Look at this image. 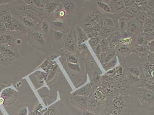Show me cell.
<instances>
[{
  "label": "cell",
  "mask_w": 154,
  "mask_h": 115,
  "mask_svg": "<svg viewBox=\"0 0 154 115\" xmlns=\"http://www.w3.org/2000/svg\"><path fill=\"white\" fill-rule=\"evenodd\" d=\"M1 96L5 99V104L8 105L15 102L17 98V93L11 88H6L2 92Z\"/></svg>",
  "instance_id": "6da1fadb"
},
{
  "label": "cell",
  "mask_w": 154,
  "mask_h": 115,
  "mask_svg": "<svg viewBox=\"0 0 154 115\" xmlns=\"http://www.w3.org/2000/svg\"><path fill=\"white\" fill-rule=\"evenodd\" d=\"M0 53L3 56L8 59L15 56V53L8 45L0 44Z\"/></svg>",
  "instance_id": "7a4b0ae2"
},
{
  "label": "cell",
  "mask_w": 154,
  "mask_h": 115,
  "mask_svg": "<svg viewBox=\"0 0 154 115\" xmlns=\"http://www.w3.org/2000/svg\"><path fill=\"white\" fill-rule=\"evenodd\" d=\"M73 101L78 106L82 108L86 109L88 104V98L86 96L80 95H74Z\"/></svg>",
  "instance_id": "3957f363"
},
{
  "label": "cell",
  "mask_w": 154,
  "mask_h": 115,
  "mask_svg": "<svg viewBox=\"0 0 154 115\" xmlns=\"http://www.w3.org/2000/svg\"><path fill=\"white\" fill-rule=\"evenodd\" d=\"M12 19V14L9 11H4L0 14V23L3 24L11 21Z\"/></svg>",
  "instance_id": "277c9868"
},
{
  "label": "cell",
  "mask_w": 154,
  "mask_h": 115,
  "mask_svg": "<svg viewBox=\"0 0 154 115\" xmlns=\"http://www.w3.org/2000/svg\"><path fill=\"white\" fill-rule=\"evenodd\" d=\"M137 26L138 24L136 21L134 20L131 21L126 25V27H125L126 31L125 33H126V35H131L135 31Z\"/></svg>",
  "instance_id": "5b68a950"
},
{
  "label": "cell",
  "mask_w": 154,
  "mask_h": 115,
  "mask_svg": "<svg viewBox=\"0 0 154 115\" xmlns=\"http://www.w3.org/2000/svg\"><path fill=\"white\" fill-rule=\"evenodd\" d=\"M91 88V86L89 85H86L75 92L74 93V95L83 96L89 95Z\"/></svg>",
  "instance_id": "8992f818"
},
{
  "label": "cell",
  "mask_w": 154,
  "mask_h": 115,
  "mask_svg": "<svg viewBox=\"0 0 154 115\" xmlns=\"http://www.w3.org/2000/svg\"><path fill=\"white\" fill-rule=\"evenodd\" d=\"M154 30L153 22L152 20H148L145 21L143 26V31L147 34H152Z\"/></svg>",
  "instance_id": "52a82bcc"
},
{
  "label": "cell",
  "mask_w": 154,
  "mask_h": 115,
  "mask_svg": "<svg viewBox=\"0 0 154 115\" xmlns=\"http://www.w3.org/2000/svg\"><path fill=\"white\" fill-rule=\"evenodd\" d=\"M134 17L136 19L137 21L140 22L145 23L146 20V17L145 13L143 12H137L134 15Z\"/></svg>",
  "instance_id": "ba28073f"
},
{
  "label": "cell",
  "mask_w": 154,
  "mask_h": 115,
  "mask_svg": "<svg viewBox=\"0 0 154 115\" xmlns=\"http://www.w3.org/2000/svg\"><path fill=\"white\" fill-rule=\"evenodd\" d=\"M137 12V8L136 7L133 6L131 7L127 8L125 11V14H126L127 16H131V17L134 15Z\"/></svg>",
  "instance_id": "9c48e42d"
},
{
  "label": "cell",
  "mask_w": 154,
  "mask_h": 115,
  "mask_svg": "<svg viewBox=\"0 0 154 115\" xmlns=\"http://www.w3.org/2000/svg\"><path fill=\"white\" fill-rule=\"evenodd\" d=\"M113 7L115 10H118L123 8L124 6L123 1H113Z\"/></svg>",
  "instance_id": "30bf717a"
},
{
  "label": "cell",
  "mask_w": 154,
  "mask_h": 115,
  "mask_svg": "<svg viewBox=\"0 0 154 115\" xmlns=\"http://www.w3.org/2000/svg\"><path fill=\"white\" fill-rule=\"evenodd\" d=\"M97 5L101 9H103V11L107 12H111V9L110 7L107 5L105 3L101 2V1H97Z\"/></svg>",
  "instance_id": "8fae6325"
},
{
  "label": "cell",
  "mask_w": 154,
  "mask_h": 115,
  "mask_svg": "<svg viewBox=\"0 0 154 115\" xmlns=\"http://www.w3.org/2000/svg\"><path fill=\"white\" fill-rule=\"evenodd\" d=\"M58 5L54 3H50L47 4L45 5V10L48 12H51L54 11L55 9L57 8Z\"/></svg>",
  "instance_id": "7c38bea8"
},
{
  "label": "cell",
  "mask_w": 154,
  "mask_h": 115,
  "mask_svg": "<svg viewBox=\"0 0 154 115\" xmlns=\"http://www.w3.org/2000/svg\"><path fill=\"white\" fill-rule=\"evenodd\" d=\"M116 51L114 49H111L106 55V57H105V59H104V62H108L109 61L111 60L114 57V56L116 55Z\"/></svg>",
  "instance_id": "4fadbf2b"
},
{
  "label": "cell",
  "mask_w": 154,
  "mask_h": 115,
  "mask_svg": "<svg viewBox=\"0 0 154 115\" xmlns=\"http://www.w3.org/2000/svg\"><path fill=\"white\" fill-rule=\"evenodd\" d=\"M34 38L37 41L40 43L42 45H44L45 44V41L42 35L40 33H35L34 35Z\"/></svg>",
  "instance_id": "5bb4252c"
},
{
  "label": "cell",
  "mask_w": 154,
  "mask_h": 115,
  "mask_svg": "<svg viewBox=\"0 0 154 115\" xmlns=\"http://www.w3.org/2000/svg\"><path fill=\"white\" fill-rule=\"evenodd\" d=\"M113 104L117 109H121L123 107V102L120 99L116 98L113 100Z\"/></svg>",
  "instance_id": "9a60e30c"
},
{
  "label": "cell",
  "mask_w": 154,
  "mask_h": 115,
  "mask_svg": "<svg viewBox=\"0 0 154 115\" xmlns=\"http://www.w3.org/2000/svg\"><path fill=\"white\" fill-rule=\"evenodd\" d=\"M100 42V37L92 38L89 41V43L91 46L95 47L97 46Z\"/></svg>",
  "instance_id": "2e32d148"
},
{
  "label": "cell",
  "mask_w": 154,
  "mask_h": 115,
  "mask_svg": "<svg viewBox=\"0 0 154 115\" xmlns=\"http://www.w3.org/2000/svg\"><path fill=\"white\" fill-rule=\"evenodd\" d=\"M103 23L107 26L112 27L114 26V23H113L112 20L109 18H102Z\"/></svg>",
  "instance_id": "e0dca14e"
},
{
  "label": "cell",
  "mask_w": 154,
  "mask_h": 115,
  "mask_svg": "<svg viewBox=\"0 0 154 115\" xmlns=\"http://www.w3.org/2000/svg\"><path fill=\"white\" fill-rule=\"evenodd\" d=\"M4 26L6 30L10 31H14L15 30L12 20L11 21L9 22L6 23L4 24Z\"/></svg>",
  "instance_id": "ac0fdd59"
},
{
  "label": "cell",
  "mask_w": 154,
  "mask_h": 115,
  "mask_svg": "<svg viewBox=\"0 0 154 115\" xmlns=\"http://www.w3.org/2000/svg\"><path fill=\"white\" fill-rule=\"evenodd\" d=\"M64 8L66 11H71L74 9V5L72 3L70 2H66L64 5Z\"/></svg>",
  "instance_id": "d6986e66"
},
{
  "label": "cell",
  "mask_w": 154,
  "mask_h": 115,
  "mask_svg": "<svg viewBox=\"0 0 154 115\" xmlns=\"http://www.w3.org/2000/svg\"><path fill=\"white\" fill-rule=\"evenodd\" d=\"M136 42L137 44H138L139 46L143 45L145 43V40L142 36H138L135 39Z\"/></svg>",
  "instance_id": "ffe728a7"
},
{
  "label": "cell",
  "mask_w": 154,
  "mask_h": 115,
  "mask_svg": "<svg viewBox=\"0 0 154 115\" xmlns=\"http://www.w3.org/2000/svg\"><path fill=\"white\" fill-rule=\"evenodd\" d=\"M148 49V47L146 45H140L136 47L135 50L137 52H147Z\"/></svg>",
  "instance_id": "44dd1931"
},
{
  "label": "cell",
  "mask_w": 154,
  "mask_h": 115,
  "mask_svg": "<svg viewBox=\"0 0 154 115\" xmlns=\"http://www.w3.org/2000/svg\"><path fill=\"white\" fill-rule=\"evenodd\" d=\"M93 20L96 21L100 26L103 23L102 18L98 14H95L93 17Z\"/></svg>",
  "instance_id": "7402d4cb"
},
{
  "label": "cell",
  "mask_w": 154,
  "mask_h": 115,
  "mask_svg": "<svg viewBox=\"0 0 154 115\" xmlns=\"http://www.w3.org/2000/svg\"><path fill=\"white\" fill-rule=\"evenodd\" d=\"M82 27L84 29L85 31H86L87 33L93 30V26L90 23L84 24L82 26Z\"/></svg>",
  "instance_id": "603a6c76"
},
{
  "label": "cell",
  "mask_w": 154,
  "mask_h": 115,
  "mask_svg": "<svg viewBox=\"0 0 154 115\" xmlns=\"http://www.w3.org/2000/svg\"><path fill=\"white\" fill-rule=\"evenodd\" d=\"M68 67L74 71H79L80 70V67L77 64L69 63L68 64Z\"/></svg>",
  "instance_id": "cb8c5ba5"
},
{
  "label": "cell",
  "mask_w": 154,
  "mask_h": 115,
  "mask_svg": "<svg viewBox=\"0 0 154 115\" xmlns=\"http://www.w3.org/2000/svg\"><path fill=\"white\" fill-rule=\"evenodd\" d=\"M116 58L115 57L111 61L109 62L106 64L105 66H106L105 69H109V68L113 67V66H114L116 65Z\"/></svg>",
  "instance_id": "d4e9b609"
},
{
  "label": "cell",
  "mask_w": 154,
  "mask_h": 115,
  "mask_svg": "<svg viewBox=\"0 0 154 115\" xmlns=\"http://www.w3.org/2000/svg\"><path fill=\"white\" fill-rule=\"evenodd\" d=\"M87 35H88V37L89 38H97L99 35L98 31H94V30H92V31H90V32L87 33Z\"/></svg>",
  "instance_id": "484cf974"
},
{
  "label": "cell",
  "mask_w": 154,
  "mask_h": 115,
  "mask_svg": "<svg viewBox=\"0 0 154 115\" xmlns=\"http://www.w3.org/2000/svg\"><path fill=\"white\" fill-rule=\"evenodd\" d=\"M23 23L28 26H32L33 25V20L30 18L27 17L23 18Z\"/></svg>",
  "instance_id": "4316f807"
},
{
  "label": "cell",
  "mask_w": 154,
  "mask_h": 115,
  "mask_svg": "<svg viewBox=\"0 0 154 115\" xmlns=\"http://www.w3.org/2000/svg\"><path fill=\"white\" fill-rule=\"evenodd\" d=\"M91 24H92V26H93V30L96 31H98L100 29V26L99 25V24L97 23L96 21L93 20L91 21Z\"/></svg>",
  "instance_id": "83f0119b"
},
{
  "label": "cell",
  "mask_w": 154,
  "mask_h": 115,
  "mask_svg": "<svg viewBox=\"0 0 154 115\" xmlns=\"http://www.w3.org/2000/svg\"><path fill=\"white\" fill-rule=\"evenodd\" d=\"M12 22H13V26H14V29L15 30H20L21 28L20 24L16 20H14V19H12Z\"/></svg>",
  "instance_id": "f1b7e54d"
},
{
  "label": "cell",
  "mask_w": 154,
  "mask_h": 115,
  "mask_svg": "<svg viewBox=\"0 0 154 115\" xmlns=\"http://www.w3.org/2000/svg\"><path fill=\"white\" fill-rule=\"evenodd\" d=\"M126 26V22L124 19H121L120 20L119 27L122 31H124Z\"/></svg>",
  "instance_id": "f546056e"
},
{
  "label": "cell",
  "mask_w": 154,
  "mask_h": 115,
  "mask_svg": "<svg viewBox=\"0 0 154 115\" xmlns=\"http://www.w3.org/2000/svg\"><path fill=\"white\" fill-rule=\"evenodd\" d=\"M134 1H132V0L123 1L125 6L127 8L131 7L133 6L134 4Z\"/></svg>",
  "instance_id": "4dcf8cb0"
},
{
  "label": "cell",
  "mask_w": 154,
  "mask_h": 115,
  "mask_svg": "<svg viewBox=\"0 0 154 115\" xmlns=\"http://www.w3.org/2000/svg\"><path fill=\"white\" fill-rule=\"evenodd\" d=\"M128 50H129V47L125 45H122V46L120 47L118 49L119 52L121 53H125V52H127Z\"/></svg>",
  "instance_id": "1f68e13d"
},
{
  "label": "cell",
  "mask_w": 154,
  "mask_h": 115,
  "mask_svg": "<svg viewBox=\"0 0 154 115\" xmlns=\"http://www.w3.org/2000/svg\"><path fill=\"white\" fill-rule=\"evenodd\" d=\"M42 29L43 30L44 32H45V33H47L48 32V29H49V26L46 22H44L43 23L42 25Z\"/></svg>",
  "instance_id": "d6a6232c"
},
{
  "label": "cell",
  "mask_w": 154,
  "mask_h": 115,
  "mask_svg": "<svg viewBox=\"0 0 154 115\" xmlns=\"http://www.w3.org/2000/svg\"><path fill=\"white\" fill-rule=\"evenodd\" d=\"M94 97L97 99H100L103 97L102 93L100 91H97L95 92Z\"/></svg>",
  "instance_id": "836d02e7"
},
{
  "label": "cell",
  "mask_w": 154,
  "mask_h": 115,
  "mask_svg": "<svg viewBox=\"0 0 154 115\" xmlns=\"http://www.w3.org/2000/svg\"><path fill=\"white\" fill-rule=\"evenodd\" d=\"M113 31V29L112 27L110 26H105L103 28V32L105 34H109Z\"/></svg>",
  "instance_id": "e575fe53"
},
{
  "label": "cell",
  "mask_w": 154,
  "mask_h": 115,
  "mask_svg": "<svg viewBox=\"0 0 154 115\" xmlns=\"http://www.w3.org/2000/svg\"><path fill=\"white\" fill-rule=\"evenodd\" d=\"M69 59L72 63L76 64L78 62V59L75 56H70L69 57Z\"/></svg>",
  "instance_id": "d590c367"
},
{
  "label": "cell",
  "mask_w": 154,
  "mask_h": 115,
  "mask_svg": "<svg viewBox=\"0 0 154 115\" xmlns=\"http://www.w3.org/2000/svg\"><path fill=\"white\" fill-rule=\"evenodd\" d=\"M132 42V38H129L125 39L122 40L120 41V42L124 44H130Z\"/></svg>",
  "instance_id": "8d00e7d4"
},
{
  "label": "cell",
  "mask_w": 154,
  "mask_h": 115,
  "mask_svg": "<svg viewBox=\"0 0 154 115\" xmlns=\"http://www.w3.org/2000/svg\"><path fill=\"white\" fill-rule=\"evenodd\" d=\"M54 35H55V38L57 39H60L63 36L62 33H60V32H57V31H55L54 32Z\"/></svg>",
  "instance_id": "74e56055"
},
{
  "label": "cell",
  "mask_w": 154,
  "mask_h": 115,
  "mask_svg": "<svg viewBox=\"0 0 154 115\" xmlns=\"http://www.w3.org/2000/svg\"><path fill=\"white\" fill-rule=\"evenodd\" d=\"M146 3H147V5L149 7L151 8H154V1H147Z\"/></svg>",
  "instance_id": "f35d334b"
},
{
  "label": "cell",
  "mask_w": 154,
  "mask_h": 115,
  "mask_svg": "<svg viewBox=\"0 0 154 115\" xmlns=\"http://www.w3.org/2000/svg\"><path fill=\"white\" fill-rule=\"evenodd\" d=\"M47 115H56V113L54 109H51L47 112Z\"/></svg>",
  "instance_id": "ab89813d"
},
{
  "label": "cell",
  "mask_w": 154,
  "mask_h": 115,
  "mask_svg": "<svg viewBox=\"0 0 154 115\" xmlns=\"http://www.w3.org/2000/svg\"><path fill=\"white\" fill-rule=\"evenodd\" d=\"M149 48H150V50L152 52H154V41H152V42L150 43L149 44Z\"/></svg>",
  "instance_id": "60d3db41"
},
{
  "label": "cell",
  "mask_w": 154,
  "mask_h": 115,
  "mask_svg": "<svg viewBox=\"0 0 154 115\" xmlns=\"http://www.w3.org/2000/svg\"><path fill=\"white\" fill-rule=\"evenodd\" d=\"M26 114H27V109H24L21 110L19 115H26Z\"/></svg>",
  "instance_id": "b9f144b4"
},
{
  "label": "cell",
  "mask_w": 154,
  "mask_h": 115,
  "mask_svg": "<svg viewBox=\"0 0 154 115\" xmlns=\"http://www.w3.org/2000/svg\"><path fill=\"white\" fill-rule=\"evenodd\" d=\"M33 3L37 7H40L41 5H42L41 3L39 1H33Z\"/></svg>",
  "instance_id": "7bdbcfd3"
},
{
  "label": "cell",
  "mask_w": 154,
  "mask_h": 115,
  "mask_svg": "<svg viewBox=\"0 0 154 115\" xmlns=\"http://www.w3.org/2000/svg\"><path fill=\"white\" fill-rule=\"evenodd\" d=\"M112 113L113 115H119V111L118 109H114L112 112Z\"/></svg>",
  "instance_id": "ee69618b"
},
{
  "label": "cell",
  "mask_w": 154,
  "mask_h": 115,
  "mask_svg": "<svg viewBox=\"0 0 154 115\" xmlns=\"http://www.w3.org/2000/svg\"><path fill=\"white\" fill-rule=\"evenodd\" d=\"M83 115H95L92 112H89L87 110H85L84 112H83Z\"/></svg>",
  "instance_id": "f6af8a7d"
},
{
  "label": "cell",
  "mask_w": 154,
  "mask_h": 115,
  "mask_svg": "<svg viewBox=\"0 0 154 115\" xmlns=\"http://www.w3.org/2000/svg\"><path fill=\"white\" fill-rule=\"evenodd\" d=\"M54 25L57 27H61L62 26L63 23H62L60 22H57L54 23Z\"/></svg>",
  "instance_id": "bcb514c9"
},
{
  "label": "cell",
  "mask_w": 154,
  "mask_h": 115,
  "mask_svg": "<svg viewBox=\"0 0 154 115\" xmlns=\"http://www.w3.org/2000/svg\"><path fill=\"white\" fill-rule=\"evenodd\" d=\"M11 2L10 1H0V5H2Z\"/></svg>",
  "instance_id": "7dc6e473"
},
{
  "label": "cell",
  "mask_w": 154,
  "mask_h": 115,
  "mask_svg": "<svg viewBox=\"0 0 154 115\" xmlns=\"http://www.w3.org/2000/svg\"><path fill=\"white\" fill-rule=\"evenodd\" d=\"M5 104V99L4 98L2 97H0V105H2V104Z\"/></svg>",
  "instance_id": "c3c4849f"
},
{
  "label": "cell",
  "mask_w": 154,
  "mask_h": 115,
  "mask_svg": "<svg viewBox=\"0 0 154 115\" xmlns=\"http://www.w3.org/2000/svg\"><path fill=\"white\" fill-rule=\"evenodd\" d=\"M5 85L2 83H0V93L2 92V89L5 87Z\"/></svg>",
  "instance_id": "681fc988"
},
{
  "label": "cell",
  "mask_w": 154,
  "mask_h": 115,
  "mask_svg": "<svg viewBox=\"0 0 154 115\" xmlns=\"http://www.w3.org/2000/svg\"><path fill=\"white\" fill-rule=\"evenodd\" d=\"M60 16V17H63V16L65 15V12H64V11H61L59 13Z\"/></svg>",
  "instance_id": "f907efd6"
},
{
  "label": "cell",
  "mask_w": 154,
  "mask_h": 115,
  "mask_svg": "<svg viewBox=\"0 0 154 115\" xmlns=\"http://www.w3.org/2000/svg\"><path fill=\"white\" fill-rule=\"evenodd\" d=\"M24 2H25L26 4H31L33 3V1H24Z\"/></svg>",
  "instance_id": "816d5d0a"
},
{
  "label": "cell",
  "mask_w": 154,
  "mask_h": 115,
  "mask_svg": "<svg viewBox=\"0 0 154 115\" xmlns=\"http://www.w3.org/2000/svg\"><path fill=\"white\" fill-rule=\"evenodd\" d=\"M16 42H17V44H19L21 43V41L20 40L18 39L16 41Z\"/></svg>",
  "instance_id": "f5cc1de1"
},
{
  "label": "cell",
  "mask_w": 154,
  "mask_h": 115,
  "mask_svg": "<svg viewBox=\"0 0 154 115\" xmlns=\"http://www.w3.org/2000/svg\"><path fill=\"white\" fill-rule=\"evenodd\" d=\"M108 115H113L112 114V113H109V114Z\"/></svg>",
  "instance_id": "db71d44e"
},
{
  "label": "cell",
  "mask_w": 154,
  "mask_h": 115,
  "mask_svg": "<svg viewBox=\"0 0 154 115\" xmlns=\"http://www.w3.org/2000/svg\"><path fill=\"white\" fill-rule=\"evenodd\" d=\"M1 56V53H0V56Z\"/></svg>",
  "instance_id": "11a10c76"
}]
</instances>
